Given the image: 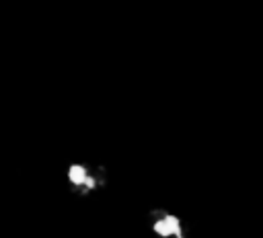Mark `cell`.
Masks as SVG:
<instances>
[{
	"label": "cell",
	"instance_id": "6da1fadb",
	"mask_svg": "<svg viewBox=\"0 0 263 238\" xmlns=\"http://www.w3.org/2000/svg\"><path fill=\"white\" fill-rule=\"evenodd\" d=\"M68 181L78 189H95V176L84 164H72L68 168Z\"/></svg>",
	"mask_w": 263,
	"mask_h": 238
},
{
	"label": "cell",
	"instance_id": "7a4b0ae2",
	"mask_svg": "<svg viewBox=\"0 0 263 238\" xmlns=\"http://www.w3.org/2000/svg\"><path fill=\"white\" fill-rule=\"evenodd\" d=\"M154 230L158 232V234H162V236H177L179 234V222L175 220V217H168V215H164L162 220H158L156 224H154Z\"/></svg>",
	"mask_w": 263,
	"mask_h": 238
}]
</instances>
